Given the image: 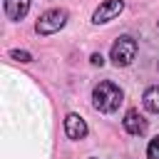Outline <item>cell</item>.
Wrapping results in <instances>:
<instances>
[{
  "label": "cell",
  "mask_w": 159,
  "mask_h": 159,
  "mask_svg": "<svg viewBox=\"0 0 159 159\" xmlns=\"http://www.w3.org/2000/svg\"><path fill=\"white\" fill-rule=\"evenodd\" d=\"M10 57H12V60H17V62H30V52H20V50H12V52H10Z\"/></svg>",
  "instance_id": "10"
},
{
  "label": "cell",
  "mask_w": 159,
  "mask_h": 159,
  "mask_svg": "<svg viewBox=\"0 0 159 159\" xmlns=\"http://www.w3.org/2000/svg\"><path fill=\"white\" fill-rule=\"evenodd\" d=\"M124 129H127L129 134H134V137H139V134L147 132V122H144V117L139 114V109H129V112L124 114Z\"/></svg>",
  "instance_id": "5"
},
{
  "label": "cell",
  "mask_w": 159,
  "mask_h": 159,
  "mask_svg": "<svg viewBox=\"0 0 159 159\" xmlns=\"http://www.w3.org/2000/svg\"><path fill=\"white\" fill-rule=\"evenodd\" d=\"M65 132H67L70 139H82V137L87 134V124H84V119H82L80 114H67V119H65Z\"/></svg>",
  "instance_id": "6"
},
{
  "label": "cell",
  "mask_w": 159,
  "mask_h": 159,
  "mask_svg": "<svg viewBox=\"0 0 159 159\" xmlns=\"http://www.w3.org/2000/svg\"><path fill=\"white\" fill-rule=\"evenodd\" d=\"M92 99L99 112H114L122 104V89L114 82H99L92 92Z\"/></svg>",
  "instance_id": "1"
},
{
  "label": "cell",
  "mask_w": 159,
  "mask_h": 159,
  "mask_svg": "<svg viewBox=\"0 0 159 159\" xmlns=\"http://www.w3.org/2000/svg\"><path fill=\"white\" fill-rule=\"evenodd\" d=\"M147 157H149V159H159V137L149 142V147H147Z\"/></svg>",
  "instance_id": "9"
},
{
  "label": "cell",
  "mask_w": 159,
  "mask_h": 159,
  "mask_svg": "<svg viewBox=\"0 0 159 159\" xmlns=\"http://www.w3.org/2000/svg\"><path fill=\"white\" fill-rule=\"evenodd\" d=\"M30 10V0H5V15L10 20H22Z\"/></svg>",
  "instance_id": "7"
},
{
  "label": "cell",
  "mask_w": 159,
  "mask_h": 159,
  "mask_svg": "<svg viewBox=\"0 0 159 159\" xmlns=\"http://www.w3.org/2000/svg\"><path fill=\"white\" fill-rule=\"evenodd\" d=\"M137 57V40L129 35H122L114 45H112V62L117 67H127L132 60Z\"/></svg>",
  "instance_id": "2"
},
{
  "label": "cell",
  "mask_w": 159,
  "mask_h": 159,
  "mask_svg": "<svg viewBox=\"0 0 159 159\" xmlns=\"http://www.w3.org/2000/svg\"><path fill=\"white\" fill-rule=\"evenodd\" d=\"M67 22V12L65 10H47L40 20H37V32L40 35H52L57 30H62Z\"/></svg>",
  "instance_id": "3"
},
{
  "label": "cell",
  "mask_w": 159,
  "mask_h": 159,
  "mask_svg": "<svg viewBox=\"0 0 159 159\" xmlns=\"http://www.w3.org/2000/svg\"><path fill=\"white\" fill-rule=\"evenodd\" d=\"M92 65H99V67H102V65H104L102 55H97V52H94V55H92Z\"/></svg>",
  "instance_id": "11"
},
{
  "label": "cell",
  "mask_w": 159,
  "mask_h": 159,
  "mask_svg": "<svg viewBox=\"0 0 159 159\" xmlns=\"http://www.w3.org/2000/svg\"><path fill=\"white\" fill-rule=\"evenodd\" d=\"M124 10V2L122 0H104L97 10H94V15H92V20L97 22V25H102V22H109V20H114L119 12Z\"/></svg>",
  "instance_id": "4"
},
{
  "label": "cell",
  "mask_w": 159,
  "mask_h": 159,
  "mask_svg": "<svg viewBox=\"0 0 159 159\" xmlns=\"http://www.w3.org/2000/svg\"><path fill=\"white\" fill-rule=\"evenodd\" d=\"M142 102H144V109L147 112H159V87H149L144 92Z\"/></svg>",
  "instance_id": "8"
}]
</instances>
